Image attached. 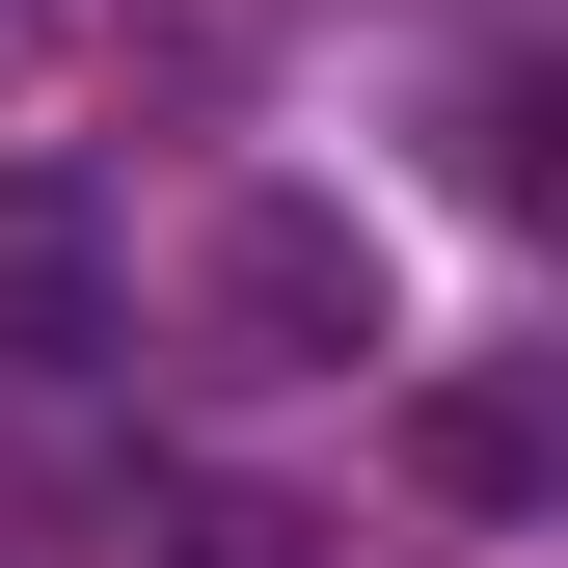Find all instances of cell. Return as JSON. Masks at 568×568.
Returning <instances> with one entry per match:
<instances>
[{
    "instance_id": "1",
    "label": "cell",
    "mask_w": 568,
    "mask_h": 568,
    "mask_svg": "<svg viewBox=\"0 0 568 568\" xmlns=\"http://www.w3.org/2000/svg\"><path fill=\"white\" fill-rule=\"evenodd\" d=\"M190 298H217L244 379H352V352H379V244H352L325 190H244V217L190 244Z\"/></svg>"
},
{
    "instance_id": "2",
    "label": "cell",
    "mask_w": 568,
    "mask_h": 568,
    "mask_svg": "<svg viewBox=\"0 0 568 568\" xmlns=\"http://www.w3.org/2000/svg\"><path fill=\"white\" fill-rule=\"evenodd\" d=\"M135 325V244L82 163H0V379H82V352Z\"/></svg>"
},
{
    "instance_id": "3",
    "label": "cell",
    "mask_w": 568,
    "mask_h": 568,
    "mask_svg": "<svg viewBox=\"0 0 568 568\" xmlns=\"http://www.w3.org/2000/svg\"><path fill=\"white\" fill-rule=\"evenodd\" d=\"M109 568H352L298 487H217V460H135L109 487Z\"/></svg>"
},
{
    "instance_id": "4",
    "label": "cell",
    "mask_w": 568,
    "mask_h": 568,
    "mask_svg": "<svg viewBox=\"0 0 568 568\" xmlns=\"http://www.w3.org/2000/svg\"><path fill=\"white\" fill-rule=\"evenodd\" d=\"M406 487L434 515H541V379H406Z\"/></svg>"
},
{
    "instance_id": "5",
    "label": "cell",
    "mask_w": 568,
    "mask_h": 568,
    "mask_svg": "<svg viewBox=\"0 0 568 568\" xmlns=\"http://www.w3.org/2000/svg\"><path fill=\"white\" fill-rule=\"evenodd\" d=\"M541 135H568L541 54H487V82H460V190H487V217H541Z\"/></svg>"
},
{
    "instance_id": "6",
    "label": "cell",
    "mask_w": 568,
    "mask_h": 568,
    "mask_svg": "<svg viewBox=\"0 0 568 568\" xmlns=\"http://www.w3.org/2000/svg\"><path fill=\"white\" fill-rule=\"evenodd\" d=\"M28 28H54V0H0V54H28Z\"/></svg>"
}]
</instances>
